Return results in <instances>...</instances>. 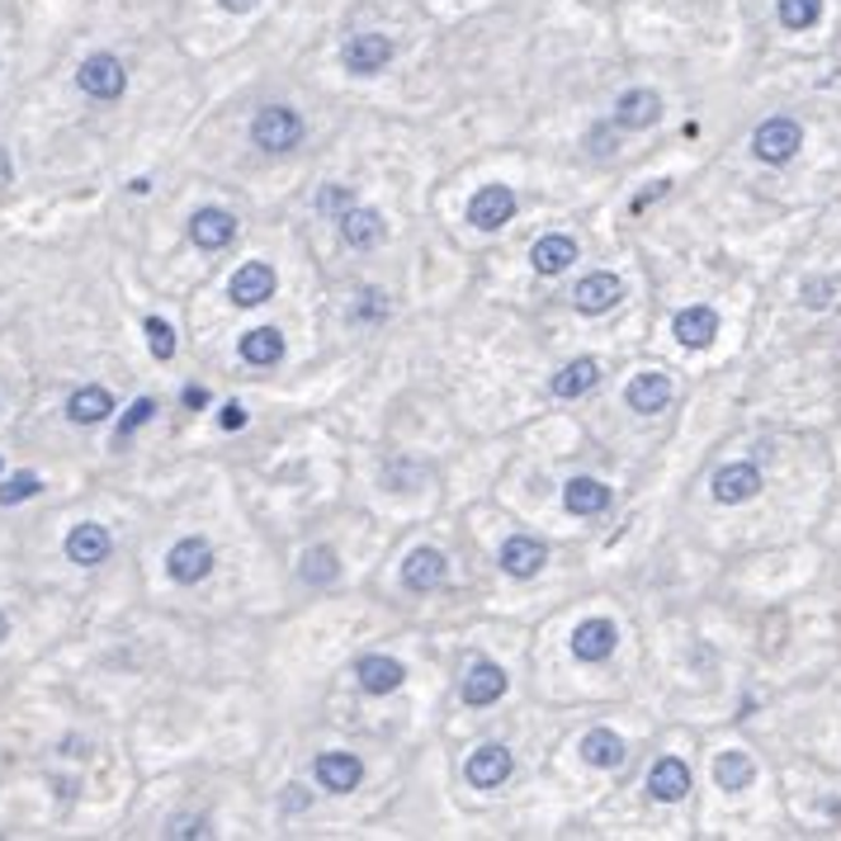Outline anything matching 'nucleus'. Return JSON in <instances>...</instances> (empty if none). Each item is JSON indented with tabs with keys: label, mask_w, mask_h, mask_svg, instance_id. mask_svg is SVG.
Listing matches in <instances>:
<instances>
[{
	"label": "nucleus",
	"mask_w": 841,
	"mask_h": 841,
	"mask_svg": "<svg viewBox=\"0 0 841 841\" xmlns=\"http://www.w3.org/2000/svg\"><path fill=\"white\" fill-rule=\"evenodd\" d=\"M251 142H255L261 152H293L298 142H303V119H298V109H289V105H265V109L251 119Z\"/></svg>",
	"instance_id": "obj_1"
},
{
	"label": "nucleus",
	"mask_w": 841,
	"mask_h": 841,
	"mask_svg": "<svg viewBox=\"0 0 841 841\" xmlns=\"http://www.w3.org/2000/svg\"><path fill=\"white\" fill-rule=\"evenodd\" d=\"M800 147H804V128H800V119H790V113H776V119H766L757 133H752V152H757L766 166L794 161Z\"/></svg>",
	"instance_id": "obj_2"
},
{
	"label": "nucleus",
	"mask_w": 841,
	"mask_h": 841,
	"mask_svg": "<svg viewBox=\"0 0 841 841\" xmlns=\"http://www.w3.org/2000/svg\"><path fill=\"white\" fill-rule=\"evenodd\" d=\"M76 85L91 99H119L128 91V71H123V62L113 52H95V57H85V62H81Z\"/></svg>",
	"instance_id": "obj_3"
},
{
	"label": "nucleus",
	"mask_w": 841,
	"mask_h": 841,
	"mask_svg": "<svg viewBox=\"0 0 841 841\" xmlns=\"http://www.w3.org/2000/svg\"><path fill=\"white\" fill-rule=\"evenodd\" d=\"M516 218V190L510 184H482L473 194V204H468V223L478 227V232H496V227H506Z\"/></svg>",
	"instance_id": "obj_4"
},
{
	"label": "nucleus",
	"mask_w": 841,
	"mask_h": 841,
	"mask_svg": "<svg viewBox=\"0 0 841 841\" xmlns=\"http://www.w3.org/2000/svg\"><path fill=\"white\" fill-rule=\"evenodd\" d=\"M166 573H170V581H180V587H194V581H204V577L213 573L208 539H199V534L180 539V544L166 553Z\"/></svg>",
	"instance_id": "obj_5"
},
{
	"label": "nucleus",
	"mask_w": 841,
	"mask_h": 841,
	"mask_svg": "<svg viewBox=\"0 0 841 841\" xmlns=\"http://www.w3.org/2000/svg\"><path fill=\"white\" fill-rule=\"evenodd\" d=\"M340 62H346V71H355V76H374V71H383L393 62V38H383V34H355L346 48H340Z\"/></svg>",
	"instance_id": "obj_6"
},
{
	"label": "nucleus",
	"mask_w": 841,
	"mask_h": 841,
	"mask_svg": "<svg viewBox=\"0 0 841 841\" xmlns=\"http://www.w3.org/2000/svg\"><path fill=\"white\" fill-rule=\"evenodd\" d=\"M624 298V284L610 275V269H596V275L587 279H577V289H573V308L577 312H587V317H601V312H610Z\"/></svg>",
	"instance_id": "obj_7"
},
{
	"label": "nucleus",
	"mask_w": 841,
	"mask_h": 841,
	"mask_svg": "<svg viewBox=\"0 0 841 841\" xmlns=\"http://www.w3.org/2000/svg\"><path fill=\"white\" fill-rule=\"evenodd\" d=\"M269 293H275V269L265 261H247L232 275V284H227V298L237 308H261V303H269Z\"/></svg>",
	"instance_id": "obj_8"
},
{
	"label": "nucleus",
	"mask_w": 841,
	"mask_h": 841,
	"mask_svg": "<svg viewBox=\"0 0 841 841\" xmlns=\"http://www.w3.org/2000/svg\"><path fill=\"white\" fill-rule=\"evenodd\" d=\"M445 577H449V563H445V553L440 549H411L407 553V563H403V587L407 591H435V587H445Z\"/></svg>",
	"instance_id": "obj_9"
},
{
	"label": "nucleus",
	"mask_w": 841,
	"mask_h": 841,
	"mask_svg": "<svg viewBox=\"0 0 841 841\" xmlns=\"http://www.w3.org/2000/svg\"><path fill=\"white\" fill-rule=\"evenodd\" d=\"M761 492V473L757 464H723L714 473V502L719 506H743Z\"/></svg>",
	"instance_id": "obj_10"
},
{
	"label": "nucleus",
	"mask_w": 841,
	"mask_h": 841,
	"mask_svg": "<svg viewBox=\"0 0 841 841\" xmlns=\"http://www.w3.org/2000/svg\"><path fill=\"white\" fill-rule=\"evenodd\" d=\"M364 780V761L355 752H322L317 757V785L332 794H350Z\"/></svg>",
	"instance_id": "obj_11"
},
{
	"label": "nucleus",
	"mask_w": 841,
	"mask_h": 841,
	"mask_svg": "<svg viewBox=\"0 0 841 841\" xmlns=\"http://www.w3.org/2000/svg\"><path fill=\"white\" fill-rule=\"evenodd\" d=\"M544 563H549V544L534 534H510L502 544V567H506V577H516V581L534 577Z\"/></svg>",
	"instance_id": "obj_12"
},
{
	"label": "nucleus",
	"mask_w": 841,
	"mask_h": 841,
	"mask_svg": "<svg viewBox=\"0 0 841 841\" xmlns=\"http://www.w3.org/2000/svg\"><path fill=\"white\" fill-rule=\"evenodd\" d=\"M620 644V629L610 620H581L573 629V658L577 662H605Z\"/></svg>",
	"instance_id": "obj_13"
},
{
	"label": "nucleus",
	"mask_w": 841,
	"mask_h": 841,
	"mask_svg": "<svg viewBox=\"0 0 841 841\" xmlns=\"http://www.w3.org/2000/svg\"><path fill=\"white\" fill-rule=\"evenodd\" d=\"M510 771H516V761H510V752H506V747H478L473 757H468V766H464L468 785H478V790L506 785Z\"/></svg>",
	"instance_id": "obj_14"
},
{
	"label": "nucleus",
	"mask_w": 841,
	"mask_h": 841,
	"mask_svg": "<svg viewBox=\"0 0 841 841\" xmlns=\"http://www.w3.org/2000/svg\"><path fill=\"white\" fill-rule=\"evenodd\" d=\"M109 549H113V539H109L105 525H95V520H85L67 534V558L76 567H99L109 558Z\"/></svg>",
	"instance_id": "obj_15"
},
{
	"label": "nucleus",
	"mask_w": 841,
	"mask_h": 841,
	"mask_svg": "<svg viewBox=\"0 0 841 841\" xmlns=\"http://www.w3.org/2000/svg\"><path fill=\"white\" fill-rule=\"evenodd\" d=\"M648 794L658 804H681L690 794V766L681 757H662L658 766L648 771Z\"/></svg>",
	"instance_id": "obj_16"
},
{
	"label": "nucleus",
	"mask_w": 841,
	"mask_h": 841,
	"mask_svg": "<svg viewBox=\"0 0 841 841\" xmlns=\"http://www.w3.org/2000/svg\"><path fill=\"white\" fill-rule=\"evenodd\" d=\"M237 237V218L227 208H199L190 218V241L199 251H223Z\"/></svg>",
	"instance_id": "obj_17"
},
{
	"label": "nucleus",
	"mask_w": 841,
	"mask_h": 841,
	"mask_svg": "<svg viewBox=\"0 0 841 841\" xmlns=\"http://www.w3.org/2000/svg\"><path fill=\"white\" fill-rule=\"evenodd\" d=\"M662 119V95L658 91H624L615 99V123L629 128V133H644Z\"/></svg>",
	"instance_id": "obj_18"
},
{
	"label": "nucleus",
	"mask_w": 841,
	"mask_h": 841,
	"mask_svg": "<svg viewBox=\"0 0 841 841\" xmlns=\"http://www.w3.org/2000/svg\"><path fill=\"white\" fill-rule=\"evenodd\" d=\"M672 332H676V340H681L686 350H705L709 340L719 336V312H714V308H705V303L681 308V312H676V322H672Z\"/></svg>",
	"instance_id": "obj_19"
},
{
	"label": "nucleus",
	"mask_w": 841,
	"mask_h": 841,
	"mask_svg": "<svg viewBox=\"0 0 841 841\" xmlns=\"http://www.w3.org/2000/svg\"><path fill=\"white\" fill-rule=\"evenodd\" d=\"M355 676H360V690H369V695H393L407 681V666L397 658H379L374 652V658L355 662Z\"/></svg>",
	"instance_id": "obj_20"
},
{
	"label": "nucleus",
	"mask_w": 841,
	"mask_h": 841,
	"mask_svg": "<svg viewBox=\"0 0 841 841\" xmlns=\"http://www.w3.org/2000/svg\"><path fill=\"white\" fill-rule=\"evenodd\" d=\"M502 695H506V672L496 662H478L473 672L464 676V705L482 709V705H496Z\"/></svg>",
	"instance_id": "obj_21"
},
{
	"label": "nucleus",
	"mask_w": 841,
	"mask_h": 841,
	"mask_svg": "<svg viewBox=\"0 0 841 841\" xmlns=\"http://www.w3.org/2000/svg\"><path fill=\"white\" fill-rule=\"evenodd\" d=\"M624 403H629L634 411H644V417L666 411V403H672V379L666 374H638V379H629V388H624Z\"/></svg>",
	"instance_id": "obj_22"
},
{
	"label": "nucleus",
	"mask_w": 841,
	"mask_h": 841,
	"mask_svg": "<svg viewBox=\"0 0 841 841\" xmlns=\"http://www.w3.org/2000/svg\"><path fill=\"white\" fill-rule=\"evenodd\" d=\"M577 261V241L573 237H563V232H549V237H539L534 241V251H530V265L539 269V275H563L567 265Z\"/></svg>",
	"instance_id": "obj_23"
},
{
	"label": "nucleus",
	"mask_w": 841,
	"mask_h": 841,
	"mask_svg": "<svg viewBox=\"0 0 841 841\" xmlns=\"http://www.w3.org/2000/svg\"><path fill=\"white\" fill-rule=\"evenodd\" d=\"M563 506L573 510V516H601L610 506V488L601 478H573L563 488Z\"/></svg>",
	"instance_id": "obj_24"
},
{
	"label": "nucleus",
	"mask_w": 841,
	"mask_h": 841,
	"mask_svg": "<svg viewBox=\"0 0 841 841\" xmlns=\"http://www.w3.org/2000/svg\"><path fill=\"white\" fill-rule=\"evenodd\" d=\"M109 411H113V397L99 388V383H85V388H76L67 397V417L76 425H99Z\"/></svg>",
	"instance_id": "obj_25"
},
{
	"label": "nucleus",
	"mask_w": 841,
	"mask_h": 841,
	"mask_svg": "<svg viewBox=\"0 0 841 841\" xmlns=\"http://www.w3.org/2000/svg\"><path fill=\"white\" fill-rule=\"evenodd\" d=\"M340 237H346V247H355V251H369L374 241L383 237V218L374 208H346L340 213Z\"/></svg>",
	"instance_id": "obj_26"
},
{
	"label": "nucleus",
	"mask_w": 841,
	"mask_h": 841,
	"mask_svg": "<svg viewBox=\"0 0 841 841\" xmlns=\"http://www.w3.org/2000/svg\"><path fill=\"white\" fill-rule=\"evenodd\" d=\"M241 360L255 364V369H275L284 360V336L275 326H255V332L241 336Z\"/></svg>",
	"instance_id": "obj_27"
},
{
	"label": "nucleus",
	"mask_w": 841,
	"mask_h": 841,
	"mask_svg": "<svg viewBox=\"0 0 841 841\" xmlns=\"http://www.w3.org/2000/svg\"><path fill=\"white\" fill-rule=\"evenodd\" d=\"M581 757H587V766H596V771H615V766H624V737L610 733V729H591L581 737Z\"/></svg>",
	"instance_id": "obj_28"
},
{
	"label": "nucleus",
	"mask_w": 841,
	"mask_h": 841,
	"mask_svg": "<svg viewBox=\"0 0 841 841\" xmlns=\"http://www.w3.org/2000/svg\"><path fill=\"white\" fill-rule=\"evenodd\" d=\"M596 383H601V364H596L591 355H581V360L563 364L558 374H553V393H558V397H581V393H591Z\"/></svg>",
	"instance_id": "obj_29"
},
{
	"label": "nucleus",
	"mask_w": 841,
	"mask_h": 841,
	"mask_svg": "<svg viewBox=\"0 0 841 841\" xmlns=\"http://www.w3.org/2000/svg\"><path fill=\"white\" fill-rule=\"evenodd\" d=\"M752 780H757V766H752L747 752H723V757L714 761V785L719 790L737 794V790H747Z\"/></svg>",
	"instance_id": "obj_30"
},
{
	"label": "nucleus",
	"mask_w": 841,
	"mask_h": 841,
	"mask_svg": "<svg viewBox=\"0 0 841 841\" xmlns=\"http://www.w3.org/2000/svg\"><path fill=\"white\" fill-rule=\"evenodd\" d=\"M336 573H340L336 549H326V544L308 549V553H303V567H298V577H303L308 587H326V581H336Z\"/></svg>",
	"instance_id": "obj_31"
},
{
	"label": "nucleus",
	"mask_w": 841,
	"mask_h": 841,
	"mask_svg": "<svg viewBox=\"0 0 841 841\" xmlns=\"http://www.w3.org/2000/svg\"><path fill=\"white\" fill-rule=\"evenodd\" d=\"M776 20L785 28H794V34H804V28H814L822 20V0H780Z\"/></svg>",
	"instance_id": "obj_32"
},
{
	"label": "nucleus",
	"mask_w": 841,
	"mask_h": 841,
	"mask_svg": "<svg viewBox=\"0 0 841 841\" xmlns=\"http://www.w3.org/2000/svg\"><path fill=\"white\" fill-rule=\"evenodd\" d=\"M38 492H43L38 473H14V478L0 482V506H20V502H28V496H38Z\"/></svg>",
	"instance_id": "obj_33"
},
{
	"label": "nucleus",
	"mask_w": 841,
	"mask_h": 841,
	"mask_svg": "<svg viewBox=\"0 0 841 841\" xmlns=\"http://www.w3.org/2000/svg\"><path fill=\"white\" fill-rule=\"evenodd\" d=\"M142 332H147V346H152L156 360H170V355H176V332H170V322L147 317L142 322Z\"/></svg>",
	"instance_id": "obj_34"
},
{
	"label": "nucleus",
	"mask_w": 841,
	"mask_h": 841,
	"mask_svg": "<svg viewBox=\"0 0 841 841\" xmlns=\"http://www.w3.org/2000/svg\"><path fill=\"white\" fill-rule=\"evenodd\" d=\"M152 417H156V403H152V397H137V403L128 407V417L119 421V440H128V435L137 431V425H147Z\"/></svg>",
	"instance_id": "obj_35"
},
{
	"label": "nucleus",
	"mask_w": 841,
	"mask_h": 841,
	"mask_svg": "<svg viewBox=\"0 0 841 841\" xmlns=\"http://www.w3.org/2000/svg\"><path fill=\"white\" fill-rule=\"evenodd\" d=\"M832 293H837V279H832V275L808 279V284H804V308H828Z\"/></svg>",
	"instance_id": "obj_36"
},
{
	"label": "nucleus",
	"mask_w": 841,
	"mask_h": 841,
	"mask_svg": "<svg viewBox=\"0 0 841 841\" xmlns=\"http://www.w3.org/2000/svg\"><path fill=\"white\" fill-rule=\"evenodd\" d=\"M317 208H326V213H346V208H350V190H340V184H326L322 199H317Z\"/></svg>",
	"instance_id": "obj_37"
},
{
	"label": "nucleus",
	"mask_w": 841,
	"mask_h": 841,
	"mask_svg": "<svg viewBox=\"0 0 841 841\" xmlns=\"http://www.w3.org/2000/svg\"><path fill=\"white\" fill-rule=\"evenodd\" d=\"M218 425H223V431H241V425H247V407L227 403V407L218 411Z\"/></svg>",
	"instance_id": "obj_38"
},
{
	"label": "nucleus",
	"mask_w": 841,
	"mask_h": 841,
	"mask_svg": "<svg viewBox=\"0 0 841 841\" xmlns=\"http://www.w3.org/2000/svg\"><path fill=\"white\" fill-rule=\"evenodd\" d=\"M199 832H204V822H199V818H194V822H190V818H180L176 828H170V837H199Z\"/></svg>",
	"instance_id": "obj_39"
},
{
	"label": "nucleus",
	"mask_w": 841,
	"mask_h": 841,
	"mask_svg": "<svg viewBox=\"0 0 841 841\" xmlns=\"http://www.w3.org/2000/svg\"><path fill=\"white\" fill-rule=\"evenodd\" d=\"M364 317H383V312H388V303H379V293H364Z\"/></svg>",
	"instance_id": "obj_40"
},
{
	"label": "nucleus",
	"mask_w": 841,
	"mask_h": 841,
	"mask_svg": "<svg viewBox=\"0 0 841 841\" xmlns=\"http://www.w3.org/2000/svg\"><path fill=\"white\" fill-rule=\"evenodd\" d=\"M218 5H223V10H232V14H247V10L261 5V0H218Z\"/></svg>",
	"instance_id": "obj_41"
},
{
	"label": "nucleus",
	"mask_w": 841,
	"mask_h": 841,
	"mask_svg": "<svg viewBox=\"0 0 841 841\" xmlns=\"http://www.w3.org/2000/svg\"><path fill=\"white\" fill-rule=\"evenodd\" d=\"M184 407H208V393L204 388H184Z\"/></svg>",
	"instance_id": "obj_42"
},
{
	"label": "nucleus",
	"mask_w": 841,
	"mask_h": 841,
	"mask_svg": "<svg viewBox=\"0 0 841 841\" xmlns=\"http://www.w3.org/2000/svg\"><path fill=\"white\" fill-rule=\"evenodd\" d=\"M5 638H10V620L0 615V644H5Z\"/></svg>",
	"instance_id": "obj_43"
}]
</instances>
